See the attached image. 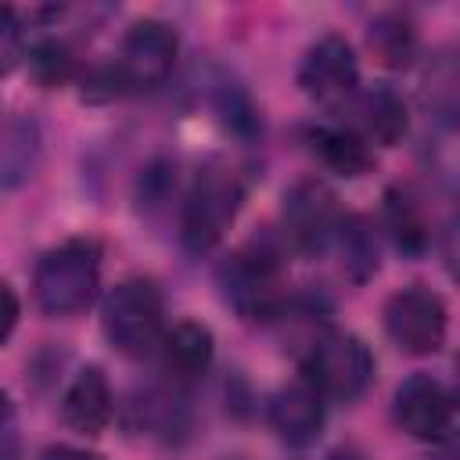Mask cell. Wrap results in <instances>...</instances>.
<instances>
[{"label":"cell","instance_id":"obj_14","mask_svg":"<svg viewBox=\"0 0 460 460\" xmlns=\"http://www.w3.org/2000/svg\"><path fill=\"white\" fill-rule=\"evenodd\" d=\"M359 122H363V129H367L370 140L392 147V144L402 140L406 122H410V119H406V101L399 97L395 86L374 83V86L359 97Z\"/></svg>","mask_w":460,"mask_h":460},{"label":"cell","instance_id":"obj_12","mask_svg":"<svg viewBox=\"0 0 460 460\" xmlns=\"http://www.w3.org/2000/svg\"><path fill=\"white\" fill-rule=\"evenodd\" d=\"M61 413H65V424L83 435L104 431V424L111 420V388H108V377L101 367H86L75 374V381L65 392Z\"/></svg>","mask_w":460,"mask_h":460},{"label":"cell","instance_id":"obj_20","mask_svg":"<svg viewBox=\"0 0 460 460\" xmlns=\"http://www.w3.org/2000/svg\"><path fill=\"white\" fill-rule=\"evenodd\" d=\"M140 420L151 428V435H162V438H172V431L183 428V413L169 395H147L140 402Z\"/></svg>","mask_w":460,"mask_h":460},{"label":"cell","instance_id":"obj_4","mask_svg":"<svg viewBox=\"0 0 460 460\" xmlns=\"http://www.w3.org/2000/svg\"><path fill=\"white\" fill-rule=\"evenodd\" d=\"M219 284L241 316H270L280 305V252L270 241H248L223 262Z\"/></svg>","mask_w":460,"mask_h":460},{"label":"cell","instance_id":"obj_5","mask_svg":"<svg viewBox=\"0 0 460 460\" xmlns=\"http://www.w3.org/2000/svg\"><path fill=\"white\" fill-rule=\"evenodd\" d=\"M449 313L438 291L424 284H410L385 302V331L406 356L438 352L446 341Z\"/></svg>","mask_w":460,"mask_h":460},{"label":"cell","instance_id":"obj_21","mask_svg":"<svg viewBox=\"0 0 460 460\" xmlns=\"http://www.w3.org/2000/svg\"><path fill=\"white\" fill-rule=\"evenodd\" d=\"M25 54V36H22V22L11 7H0V75H7Z\"/></svg>","mask_w":460,"mask_h":460},{"label":"cell","instance_id":"obj_2","mask_svg":"<svg viewBox=\"0 0 460 460\" xmlns=\"http://www.w3.org/2000/svg\"><path fill=\"white\" fill-rule=\"evenodd\" d=\"M104 338L122 356H147L162 341V295L151 280L129 277L115 284L101 305Z\"/></svg>","mask_w":460,"mask_h":460},{"label":"cell","instance_id":"obj_18","mask_svg":"<svg viewBox=\"0 0 460 460\" xmlns=\"http://www.w3.org/2000/svg\"><path fill=\"white\" fill-rule=\"evenodd\" d=\"M334 241L341 244V262H345V273H349L352 280L374 277V270H377V237H374L370 219H363V216H345V219L338 223Z\"/></svg>","mask_w":460,"mask_h":460},{"label":"cell","instance_id":"obj_23","mask_svg":"<svg viewBox=\"0 0 460 460\" xmlns=\"http://www.w3.org/2000/svg\"><path fill=\"white\" fill-rule=\"evenodd\" d=\"M43 460H104V456H97L90 449H79V446H50L43 453Z\"/></svg>","mask_w":460,"mask_h":460},{"label":"cell","instance_id":"obj_15","mask_svg":"<svg viewBox=\"0 0 460 460\" xmlns=\"http://www.w3.org/2000/svg\"><path fill=\"white\" fill-rule=\"evenodd\" d=\"M212 331L198 320H183L176 323L165 338H162V356H165V367L180 377H198L208 370L212 363Z\"/></svg>","mask_w":460,"mask_h":460},{"label":"cell","instance_id":"obj_10","mask_svg":"<svg viewBox=\"0 0 460 460\" xmlns=\"http://www.w3.org/2000/svg\"><path fill=\"white\" fill-rule=\"evenodd\" d=\"M395 420L420 442H438L453 431V395L431 374H410L395 388Z\"/></svg>","mask_w":460,"mask_h":460},{"label":"cell","instance_id":"obj_13","mask_svg":"<svg viewBox=\"0 0 460 460\" xmlns=\"http://www.w3.org/2000/svg\"><path fill=\"white\" fill-rule=\"evenodd\" d=\"M305 140H309V151L331 172H338V176H363L374 165L363 137L352 133V129H341V126H313L305 133Z\"/></svg>","mask_w":460,"mask_h":460},{"label":"cell","instance_id":"obj_1","mask_svg":"<svg viewBox=\"0 0 460 460\" xmlns=\"http://www.w3.org/2000/svg\"><path fill=\"white\" fill-rule=\"evenodd\" d=\"M101 277V252L93 241H65L36 262L32 291L47 316H72L90 305Z\"/></svg>","mask_w":460,"mask_h":460},{"label":"cell","instance_id":"obj_19","mask_svg":"<svg viewBox=\"0 0 460 460\" xmlns=\"http://www.w3.org/2000/svg\"><path fill=\"white\" fill-rule=\"evenodd\" d=\"M29 65H32V75H36L43 86H58V83H65L68 72H72V54H68L65 43L43 40V43L29 54Z\"/></svg>","mask_w":460,"mask_h":460},{"label":"cell","instance_id":"obj_22","mask_svg":"<svg viewBox=\"0 0 460 460\" xmlns=\"http://www.w3.org/2000/svg\"><path fill=\"white\" fill-rule=\"evenodd\" d=\"M18 313H22L18 295L11 291V284L0 280V345L11 338V331H14V323H18Z\"/></svg>","mask_w":460,"mask_h":460},{"label":"cell","instance_id":"obj_9","mask_svg":"<svg viewBox=\"0 0 460 460\" xmlns=\"http://www.w3.org/2000/svg\"><path fill=\"white\" fill-rule=\"evenodd\" d=\"M338 205L327 183L320 180H298L288 194H284V230L291 237V244L305 255H320L327 252V244L338 234Z\"/></svg>","mask_w":460,"mask_h":460},{"label":"cell","instance_id":"obj_7","mask_svg":"<svg viewBox=\"0 0 460 460\" xmlns=\"http://www.w3.org/2000/svg\"><path fill=\"white\" fill-rule=\"evenodd\" d=\"M172 65H176V32L158 18H144L129 25L111 75L126 90H158L172 75Z\"/></svg>","mask_w":460,"mask_h":460},{"label":"cell","instance_id":"obj_6","mask_svg":"<svg viewBox=\"0 0 460 460\" xmlns=\"http://www.w3.org/2000/svg\"><path fill=\"white\" fill-rule=\"evenodd\" d=\"M374 377V356L356 334H323L305 356V381L331 399H356Z\"/></svg>","mask_w":460,"mask_h":460},{"label":"cell","instance_id":"obj_11","mask_svg":"<svg viewBox=\"0 0 460 460\" xmlns=\"http://www.w3.org/2000/svg\"><path fill=\"white\" fill-rule=\"evenodd\" d=\"M266 413L288 446H309L323 428V395L309 381H295L270 395Z\"/></svg>","mask_w":460,"mask_h":460},{"label":"cell","instance_id":"obj_17","mask_svg":"<svg viewBox=\"0 0 460 460\" xmlns=\"http://www.w3.org/2000/svg\"><path fill=\"white\" fill-rule=\"evenodd\" d=\"M385 226L395 241L399 252L406 255H420L428 248V223H424V212L420 205L402 190V187H392L385 194Z\"/></svg>","mask_w":460,"mask_h":460},{"label":"cell","instance_id":"obj_8","mask_svg":"<svg viewBox=\"0 0 460 460\" xmlns=\"http://www.w3.org/2000/svg\"><path fill=\"white\" fill-rule=\"evenodd\" d=\"M298 86L316 104L349 101L359 86V65H356L349 40L338 32H327L316 43H309V50L302 54V65H298Z\"/></svg>","mask_w":460,"mask_h":460},{"label":"cell","instance_id":"obj_3","mask_svg":"<svg viewBox=\"0 0 460 460\" xmlns=\"http://www.w3.org/2000/svg\"><path fill=\"white\" fill-rule=\"evenodd\" d=\"M237 208H241L237 176L230 169H205L183 201V219H180L183 248L190 255L212 252L237 219Z\"/></svg>","mask_w":460,"mask_h":460},{"label":"cell","instance_id":"obj_24","mask_svg":"<svg viewBox=\"0 0 460 460\" xmlns=\"http://www.w3.org/2000/svg\"><path fill=\"white\" fill-rule=\"evenodd\" d=\"M4 438H11V399H7V392L0 388V442Z\"/></svg>","mask_w":460,"mask_h":460},{"label":"cell","instance_id":"obj_16","mask_svg":"<svg viewBox=\"0 0 460 460\" xmlns=\"http://www.w3.org/2000/svg\"><path fill=\"white\" fill-rule=\"evenodd\" d=\"M367 43L374 50V58L388 68H406L417 54V29L406 14L399 11H388L381 18L370 22V32H367Z\"/></svg>","mask_w":460,"mask_h":460}]
</instances>
